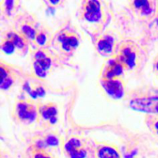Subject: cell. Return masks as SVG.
Wrapping results in <instances>:
<instances>
[{
  "label": "cell",
  "instance_id": "10",
  "mask_svg": "<svg viewBox=\"0 0 158 158\" xmlns=\"http://www.w3.org/2000/svg\"><path fill=\"white\" fill-rule=\"evenodd\" d=\"M60 40H61L62 45H63V48L66 51H69L72 49H74L78 45V40L73 35H63Z\"/></svg>",
  "mask_w": 158,
  "mask_h": 158
},
{
  "label": "cell",
  "instance_id": "17",
  "mask_svg": "<svg viewBox=\"0 0 158 158\" xmlns=\"http://www.w3.org/2000/svg\"><path fill=\"white\" fill-rule=\"evenodd\" d=\"M46 142L49 145H51V146H56V145L58 144L59 141L57 140L56 137H52V136H50V137H47V140H46Z\"/></svg>",
  "mask_w": 158,
  "mask_h": 158
},
{
  "label": "cell",
  "instance_id": "11",
  "mask_svg": "<svg viewBox=\"0 0 158 158\" xmlns=\"http://www.w3.org/2000/svg\"><path fill=\"white\" fill-rule=\"evenodd\" d=\"M113 44L114 41L113 39L110 36L101 39L98 43V49L100 52L104 53H109L113 50Z\"/></svg>",
  "mask_w": 158,
  "mask_h": 158
},
{
  "label": "cell",
  "instance_id": "22",
  "mask_svg": "<svg viewBox=\"0 0 158 158\" xmlns=\"http://www.w3.org/2000/svg\"><path fill=\"white\" fill-rule=\"evenodd\" d=\"M157 70H158V62H157Z\"/></svg>",
  "mask_w": 158,
  "mask_h": 158
},
{
  "label": "cell",
  "instance_id": "14",
  "mask_svg": "<svg viewBox=\"0 0 158 158\" xmlns=\"http://www.w3.org/2000/svg\"><path fill=\"white\" fill-rule=\"evenodd\" d=\"M9 40L13 43V44L15 45V46L18 47L19 49H23L25 47V42L23 40V39L22 37H20L19 35H16V34L11 33L9 35Z\"/></svg>",
  "mask_w": 158,
  "mask_h": 158
},
{
  "label": "cell",
  "instance_id": "2",
  "mask_svg": "<svg viewBox=\"0 0 158 158\" xmlns=\"http://www.w3.org/2000/svg\"><path fill=\"white\" fill-rule=\"evenodd\" d=\"M18 117L23 121H32L36 117V110L31 103L20 102L16 107Z\"/></svg>",
  "mask_w": 158,
  "mask_h": 158
},
{
  "label": "cell",
  "instance_id": "5",
  "mask_svg": "<svg viewBox=\"0 0 158 158\" xmlns=\"http://www.w3.org/2000/svg\"><path fill=\"white\" fill-rule=\"evenodd\" d=\"M85 18L89 22H97L101 17L100 2L97 1H89L86 6Z\"/></svg>",
  "mask_w": 158,
  "mask_h": 158
},
{
  "label": "cell",
  "instance_id": "21",
  "mask_svg": "<svg viewBox=\"0 0 158 158\" xmlns=\"http://www.w3.org/2000/svg\"><path fill=\"white\" fill-rule=\"evenodd\" d=\"M59 2L60 1H50V2L52 4H57V3H59Z\"/></svg>",
  "mask_w": 158,
  "mask_h": 158
},
{
  "label": "cell",
  "instance_id": "7",
  "mask_svg": "<svg viewBox=\"0 0 158 158\" xmlns=\"http://www.w3.org/2000/svg\"><path fill=\"white\" fill-rule=\"evenodd\" d=\"M122 73H123V67L121 64L117 62H112L106 68L105 77L107 80H112L114 77L121 75Z\"/></svg>",
  "mask_w": 158,
  "mask_h": 158
},
{
  "label": "cell",
  "instance_id": "16",
  "mask_svg": "<svg viewBox=\"0 0 158 158\" xmlns=\"http://www.w3.org/2000/svg\"><path fill=\"white\" fill-rule=\"evenodd\" d=\"M14 48H15V45H14L13 43L9 40L5 42V43L2 44V50L4 51L6 53H8V54L12 53L14 50Z\"/></svg>",
  "mask_w": 158,
  "mask_h": 158
},
{
  "label": "cell",
  "instance_id": "20",
  "mask_svg": "<svg viewBox=\"0 0 158 158\" xmlns=\"http://www.w3.org/2000/svg\"><path fill=\"white\" fill-rule=\"evenodd\" d=\"M154 129H155L156 132L158 134V121H157L155 123H154Z\"/></svg>",
  "mask_w": 158,
  "mask_h": 158
},
{
  "label": "cell",
  "instance_id": "8",
  "mask_svg": "<svg viewBox=\"0 0 158 158\" xmlns=\"http://www.w3.org/2000/svg\"><path fill=\"white\" fill-rule=\"evenodd\" d=\"M120 60L127 67L132 68L135 65L136 55L130 48H124L121 52Z\"/></svg>",
  "mask_w": 158,
  "mask_h": 158
},
{
  "label": "cell",
  "instance_id": "18",
  "mask_svg": "<svg viewBox=\"0 0 158 158\" xmlns=\"http://www.w3.org/2000/svg\"><path fill=\"white\" fill-rule=\"evenodd\" d=\"M36 42L40 45H43L46 42V35L43 33H40L36 35Z\"/></svg>",
  "mask_w": 158,
  "mask_h": 158
},
{
  "label": "cell",
  "instance_id": "19",
  "mask_svg": "<svg viewBox=\"0 0 158 158\" xmlns=\"http://www.w3.org/2000/svg\"><path fill=\"white\" fill-rule=\"evenodd\" d=\"M35 158H50V157H46V156L43 155V154H38L35 156Z\"/></svg>",
  "mask_w": 158,
  "mask_h": 158
},
{
  "label": "cell",
  "instance_id": "4",
  "mask_svg": "<svg viewBox=\"0 0 158 158\" xmlns=\"http://www.w3.org/2000/svg\"><path fill=\"white\" fill-rule=\"evenodd\" d=\"M51 66V61L49 58L46 56L43 52H39L35 55V63L34 65L35 74L40 77H44L46 71Z\"/></svg>",
  "mask_w": 158,
  "mask_h": 158
},
{
  "label": "cell",
  "instance_id": "9",
  "mask_svg": "<svg viewBox=\"0 0 158 158\" xmlns=\"http://www.w3.org/2000/svg\"><path fill=\"white\" fill-rule=\"evenodd\" d=\"M40 114L44 120H49L51 123H54L56 121V116L57 114V110L54 106H44L40 110Z\"/></svg>",
  "mask_w": 158,
  "mask_h": 158
},
{
  "label": "cell",
  "instance_id": "3",
  "mask_svg": "<svg viewBox=\"0 0 158 158\" xmlns=\"http://www.w3.org/2000/svg\"><path fill=\"white\" fill-rule=\"evenodd\" d=\"M102 84L106 93L114 98H120L123 95V86L120 80H104L102 82Z\"/></svg>",
  "mask_w": 158,
  "mask_h": 158
},
{
  "label": "cell",
  "instance_id": "13",
  "mask_svg": "<svg viewBox=\"0 0 158 158\" xmlns=\"http://www.w3.org/2000/svg\"><path fill=\"white\" fill-rule=\"evenodd\" d=\"M134 6L137 9H140L141 12H143L145 14H148L151 12L150 3L148 1H135L134 2Z\"/></svg>",
  "mask_w": 158,
  "mask_h": 158
},
{
  "label": "cell",
  "instance_id": "12",
  "mask_svg": "<svg viewBox=\"0 0 158 158\" xmlns=\"http://www.w3.org/2000/svg\"><path fill=\"white\" fill-rule=\"evenodd\" d=\"M98 157L99 158H120V154L114 148L104 147L99 151Z\"/></svg>",
  "mask_w": 158,
  "mask_h": 158
},
{
  "label": "cell",
  "instance_id": "1",
  "mask_svg": "<svg viewBox=\"0 0 158 158\" xmlns=\"http://www.w3.org/2000/svg\"><path fill=\"white\" fill-rule=\"evenodd\" d=\"M131 107L147 114H158V97L136 98L131 102Z\"/></svg>",
  "mask_w": 158,
  "mask_h": 158
},
{
  "label": "cell",
  "instance_id": "15",
  "mask_svg": "<svg viewBox=\"0 0 158 158\" xmlns=\"http://www.w3.org/2000/svg\"><path fill=\"white\" fill-rule=\"evenodd\" d=\"M22 32L29 39H33L35 35V30L29 25H24L22 28Z\"/></svg>",
  "mask_w": 158,
  "mask_h": 158
},
{
  "label": "cell",
  "instance_id": "6",
  "mask_svg": "<svg viewBox=\"0 0 158 158\" xmlns=\"http://www.w3.org/2000/svg\"><path fill=\"white\" fill-rule=\"evenodd\" d=\"M66 150L71 158H84L86 152L81 148V143L77 139H71L66 145Z\"/></svg>",
  "mask_w": 158,
  "mask_h": 158
}]
</instances>
